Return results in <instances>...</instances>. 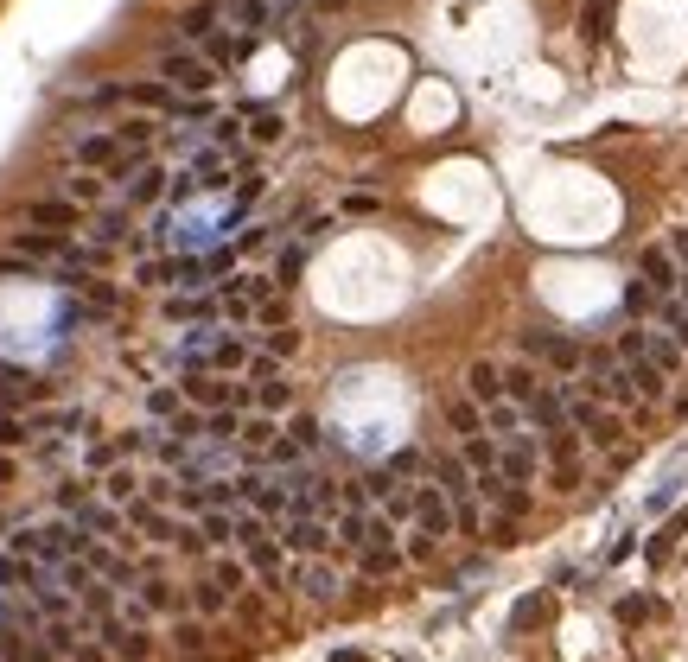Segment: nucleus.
Listing matches in <instances>:
<instances>
[{"mask_svg": "<svg viewBox=\"0 0 688 662\" xmlns=\"http://www.w3.org/2000/svg\"><path fill=\"white\" fill-rule=\"evenodd\" d=\"M427 478L440 484L446 491V503H453V529L459 535H478L485 529V516H478V478H472V465L459 459V452H434V459H427Z\"/></svg>", "mask_w": 688, "mask_h": 662, "instance_id": "nucleus-1", "label": "nucleus"}, {"mask_svg": "<svg viewBox=\"0 0 688 662\" xmlns=\"http://www.w3.org/2000/svg\"><path fill=\"white\" fill-rule=\"evenodd\" d=\"M338 586H344V573L325 561V554H294V567H287V592L306 599V605H332Z\"/></svg>", "mask_w": 688, "mask_h": 662, "instance_id": "nucleus-2", "label": "nucleus"}, {"mask_svg": "<svg viewBox=\"0 0 688 662\" xmlns=\"http://www.w3.org/2000/svg\"><path fill=\"white\" fill-rule=\"evenodd\" d=\"M523 357H536V363H548V370H561V376L587 370V344L567 338V331H523Z\"/></svg>", "mask_w": 688, "mask_h": 662, "instance_id": "nucleus-3", "label": "nucleus"}, {"mask_svg": "<svg viewBox=\"0 0 688 662\" xmlns=\"http://www.w3.org/2000/svg\"><path fill=\"white\" fill-rule=\"evenodd\" d=\"M561 402H567V421L587 433L593 446H618V414L606 402H593L587 389H561Z\"/></svg>", "mask_w": 688, "mask_h": 662, "instance_id": "nucleus-4", "label": "nucleus"}, {"mask_svg": "<svg viewBox=\"0 0 688 662\" xmlns=\"http://www.w3.org/2000/svg\"><path fill=\"white\" fill-rule=\"evenodd\" d=\"M618 363L631 370V389L644 395V402H663V389H669V376L650 363V351H644V331H625L618 338Z\"/></svg>", "mask_w": 688, "mask_h": 662, "instance_id": "nucleus-5", "label": "nucleus"}, {"mask_svg": "<svg viewBox=\"0 0 688 662\" xmlns=\"http://www.w3.org/2000/svg\"><path fill=\"white\" fill-rule=\"evenodd\" d=\"M287 554H332L338 535H332V516H281V535H274Z\"/></svg>", "mask_w": 688, "mask_h": 662, "instance_id": "nucleus-6", "label": "nucleus"}, {"mask_svg": "<svg viewBox=\"0 0 688 662\" xmlns=\"http://www.w3.org/2000/svg\"><path fill=\"white\" fill-rule=\"evenodd\" d=\"M71 522L83 529V542H134V535H122L128 522H122V510H115V503H96V497H83L77 510H71Z\"/></svg>", "mask_w": 688, "mask_h": 662, "instance_id": "nucleus-7", "label": "nucleus"}, {"mask_svg": "<svg viewBox=\"0 0 688 662\" xmlns=\"http://www.w3.org/2000/svg\"><path fill=\"white\" fill-rule=\"evenodd\" d=\"M179 395H185V402H192V408H236V402H249V395L243 389H236V382H223L217 370H198V376H185L179 382Z\"/></svg>", "mask_w": 688, "mask_h": 662, "instance_id": "nucleus-8", "label": "nucleus"}, {"mask_svg": "<svg viewBox=\"0 0 688 662\" xmlns=\"http://www.w3.org/2000/svg\"><path fill=\"white\" fill-rule=\"evenodd\" d=\"M236 478H243V510L287 516V478H268V472H236Z\"/></svg>", "mask_w": 688, "mask_h": 662, "instance_id": "nucleus-9", "label": "nucleus"}, {"mask_svg": "<svg viewBox=\"0 0 688 662\" xmlns=\"http://www.w3.org/2000/svg\"><path fill=\"white\" fill-rule=\"evenodd\" d=\"M415 529L421 535H453V503H446V491L440 484H415Z\"/></svg>", "mask_w": 688, "mask_h": 662, "instance_id": "nucleus-10", "label": "nucleus"}, {"mask_svg": "<svg viewBox=\"0 0 688 662\" xmlns=\"http://www.w3.org/2000/svg\"><path fill=\"white\" fill-rule=\"evenodd\" d=\"M536 433H516V440H497V472H504L510 484H529L536 478Z\"/></svg>", "mask_w": 688, "mask_h": 662, "instance_id": "nucleus-11", "label": "nucleus"}, {"mask_svg": "<svg viewBox=\"0 0 688 662\" xmlns=\"http://www.w3.org/2000/svg\"><path fill=\"white\" fill-rule=\"evenodd\" d=\"M166 83H172V90H185V96H204V90H211V58H198V51H172V58H166Z\"/></svg>", "mask_w": 688, "mask_h": 662, "instance_id": "nucleus-12", "label": "nucleus"}, {"mask_svg": "<svg viewBox=\"0 0 688 662\" xmlns=\"http://www.w3.org/2000/svg\"><path fill=\"white\" fill-rule=\"evenodd\" d=\"M638 274H644V287L657 293V300H669V293L682 287V261L669 255V249H644V261H638Z\"/></svg>", "mask_w": 688, "mask_h": 662, "instance_id": "nucleus-13", "label": "nucleus"}, {"mask_svg": "<svg viewBox=\"0 0 688 662\" xmlns=\"http://www.w3.org/2000/svg\"><path fill=\"white\" fill-rule=\"evenodd\" d=\"M523 421L536 427V433H567V427H574V421H567V402H561V389H542L536 402L523 408Z\"/></svg>", "mask_w": 688, "mask_h": 662, "instance_id": "nucleus-14", "label": "nucleus"}, {"mask_svg": "<svg viewBox=\"0 0 688 662\" xmlns=\"http://www.w3.org/2000/svg\"><path fill=\"white\" fill-rule=\"evenodd\" d=\"M166 179H172V172L166 166H153V160H141V166H134L128 172V204H153V198H160V191H166Z\"/></svg>", "mask_w": 688, "mask_h": 662, "instance_id": "nucleus-15", "label": "nucleus"}, {"mask_svg": "<svg viewBox=\"0 0 688 662\" xmlns=\"http://www.w3.org/2000/svg\"><path fill=\"white\" fill-rule=\"evenodd\" d=\"M466 395H472L478 408L504 402V370H497V363H472V370H466Z\"/></svg>", "mask_w": 688, "mask_h": 662, "instance_id": "nucleus-16", "label": "nucleus"}, {"mask_svg": "<svg viewBox=\"0 0 688 662\" xmlns=\"http://www.w3.org/2000/svg\"><path fill=\"white\" fill-rule=\"evenodd\" d=\"M26 223H39V230L64 236V230L77 223V204H64V198H39V204H26Z\"/></svg>", "mask_w": 688, "mask_h": 662, "instance_id": "nucleus-17", "label": "nucleus"}, {"mask_svg": "<svg viewBox=\"0 0 688 662\" xmlns=\"http://www.w3.org/2000/svg\"><path fill=\"white\" fill-rule=\"evenodd\" d=\"M504 395L516 408H529L542 395V376H536V363H504Z\"/></svg>", "mask_w": 688, "mask_h": 662, "instance_id": "nucleus-18", "label": "nucleus"}, {"mask_svg": "<svg viewBox=\"0 0 688 662\" xmlns=\"http://www.w3.org/2000/svg\"><path fill=\"white\" fill-rule=\"evenodd\" d=\"M198 542L204 548H236V510H204L198 516Z\"/></svg>", "mask_w": 688, "mask_h": 662, "instance_id": "nucleus-19", "label": "nucleus"}, {"mask_svg": "<svg viewBox=\"0 0 688 662\" xmlns=\"http://www.w3.org/2000/svg\"><path fill=\"white\" fill-rule=\"evenodd\" d=\"M402 561H408V554L395 548V542H383V548L357 554V573H364V580H389V573H402Z\"/></svg>", "mask_w": 688, "mask_h": 662, "instance_id": "nucleus-20", "label": "nucleus"}, {"mask_svg": "<svg viewBox=\"0 0 688 662\" xmlns=\"http://www.w3.org/2000/svg\"><path fill=\"white\" fill-rule=\"evenodd\" d=\"M243 554H249V567L262 573L268 586H287V573H281V542H274V535H262V542H249Z\"/></svg>", "mask_w": 688, "mask_h": 662, "instance_id": "nucleus-21", "label": "nucleus"}, {"mask_svg": "<svg viewBox=\"0 0 688 662\" xmlns=\"http://www.w3.org/2000/svg\"><path fill=\"white\" fill-rule=\"evenodd\" d=\"M71 153H77V166H115L122 160V141H115V134H83Z\"/></svg>", "mask_w": 688, "mask_h": 662, "instance_id": "nucleus-22", "label": "nucleus"}, {"mask_svg": "<svg viewBox=\"0 0 688 662\" xmlns=\"http://www.w3.org/2000/svg\"><path fill=\"white\" fill-rule=\"evenodd\" d=\"M485 433H497V440H516V433H529V427H523V408H516L510 395H504V402H491V408H485Z\"/></svg>", "mask_w": 688, "mask_h": 662, "instance_id": "nucleus-23", "label": "nucleus"}, {"mask_svg": "<svg viewBox=\"0 0 688 662\" xmlns=\"http://www.w3.org/2000/svg\"><path fill=\"white\" fill-rule=\"evenodd\" d=\"M446 427H453L459 440H472V433H485V408H478L472 395H459V402H446Z\"/></svg>", "mask_w": 688, "mask_h": 662, "instance_id": "nucleus-24", "label": "nucleus"}, {"mask_svg": "<svg viewBox=\"0 0 688 662\" xmlns=\"http://www.w3.org/2000/svg\"><path fill=\"white\" fill-rule=\"evenodd\" d=\"M657 319H663V331H669V338H676L682 351H688V300H682V293H669V300L657 306Z\"/></svg>", "mask_w": 688, "mask_h": 662, "instance_id": "nucleus-25", "label": "nucleus"}, {"mask_svg": "<svg viewBox=\"0 0 688 662\" xmlns=\"http://www.w3.org/2000/svg\"><path fill=\"white\" fill-rule=\"evenodd\" d=\"M644 351H650V363H657L663 376H669V370H676V363H682V344L669 338V331H644Z\"/></svg>", "mask_w": 688, "mask_h": 662, "instance_id": "nucleus-26", "label": "nucleus"}, {"mask_svg": "<svg viewBox=\"0 0 688 662\" xmlns=\"http://www.w3.org/2000/svg\"><path fill=\"white\" fill-rule=\"evenodd\" d=\"M236 440H243V446H255V452H268L274 440H281V427H274V414H249Z\"/></svg>", "mask_w": 688, "mask_h": 662, "instance_id": "nucleus-27", "label": "nucleus"}, {"mask_svg": "<svg viewBox=\"0 0 688 662\" xmlns=\"http://www.w3.org/2000/svg\"><path fill=\"white\" fill-rule=\"evenodd\" d=\"M211 26H217V0H198V7L179 13V32H185V39H204Z\"/></svg>", "mask_w": 688, "mask_h": 662, "instance_id": "nucleus-28", "label": "nucleus"}, {"mask_svg": "<svg viewBox=\"0 0 688 662\" xmlns=\"http://www.w3.org/2000/svg\"><path fill=\"white\" fill-rule=\"evenodd\" d=\"M134 491H141V478H134L128 465H115V472L102 478V503H134Z\"/></svg>", "mask_w": 688, "mask_h": 662, "instance_id": "nucleus-29", "label": "nucleus"}, {"mask_svg": "<svg viewBox=\"0 0 688 662\" xmlns=\"http://www.w3.org/2000/svg\"><path fill=\"white\" fill-rule=\"evenodd\" d=\"M459 459L472 465V478H478V472H497V440H485V433H472V440H466V452H459Z\"/></svg>", "mask_w": 688, "mask_h": 662, "instance_id": "nucleus-30", "label": "nucleus"}, {"mask_svg": "<svg viewBox=\"0 0 688 662\" xmlns=\"http://www.w3.org/2000/svg\"><path fill=\"white\" fill-rule=\"evenodd\" d=\"M249 402L262 408V414H281L287 402H294V389H287V382H274V376H268V382H255V395H249Z\"/></svg>", "mask_w": 688, "mask_h": 662, "instance_id": "nucleus-31", "label": "nucleus"}, {"mask_svg": "<svg viewBox=\"0 0 688 662\" xmlns=\"http://www.w3.org/2000/svg\"><path fill=\"white\" fill-rule=\"evenodd\" d=\"M542 618H548V599L536 592V599H523V605H516V612H510V631H536Z\"/></svg>", "mask_w": 688, "mask_h": 662, "instance_id": "nucleus-32", "label": "nucleus"}, {"mask_svg": "<svg viewBox=\"0 0 688 662\" xmlns=\"http://www.w3.org/2000/svg\"><path fill=\"white\" fill-rule=\"evenodd\" d=\"M96 242L109 249V242H128V211H102L96 217Z\"/></svg>", "mask_w": 688, "mask_h": 662, "instance_id": "nucleus-33", "label": "nucleus"}, {"mask_svg": "<svg viewBox=\"0 0 688 662\" xmlns=\"http://www.w3.org/2000/svg\"><path fill=\"white\" fill-rule=\"evenodd\" d=\"M134 592H141V605H147V612H172V605H179V599H172V586H166V580H141Z\"/></svg>", "mask_w": 688, "mask_h": 662, "instance_id": "nucleus-34", "label": "nucleus"}, {"mask_svg": "<svg viewBox=\"0 0 688 662\" xmlns=\"http://www.w3.org/2000/svg\"><path fill=\"white\" fill-rule=\"evenodd\" d=\"M211 370H243V338H217V351H211Z\"/></svg>", "mask_w": 688, "mask_h": 662, "instance_id": "nucleus-35", "label": "nucleus"}, {"mask_svg": "<svg viewBox=\"0 0 688 662\" xmlns=\"http://www.w3.org/2000/svg\"><path fill=\"white\" fill-rule=\"evenodd\" d=\"M198 612H223V605H230V586H217V580H198Z\"/></svg>", "mask_w": 688, "mask_h": 662, "instance_id": "nucleus-36", "label": "nucleus"}, {"mask_svg": "<svg viewBox=\"0 0 688 662\" xmlns=\"http://www.w3.org/2000/svg\"><path fill=\"white\" fill-rule=\"evenodd\" d=\"M606 13H612V0H587V13H580L587 39H606Z\"/></svg>", "mask_w": 688, "mask_h": 662, "instance_id": "nucleus-37", "label": "nucleus"}, {"mask_svg": "<svg viewBox=\"0 0 688 662\" xmlns=\"http://www.w3.org/2000/svg\"><path fill=\"white\" fill-rule=\"evenodd\" d=\"M134 102H141V109H179V102H172L166 90H160V83H134V90H128Z\"/></svg>", "mask_w": 688, "mask_h": 662, "instance_id": "nucleus-38", "label": "nucleus"}, {"mask_svg": "<svg viewBox=\"0 0 688 662\" xmlns=\"http://www.w3.org/2000/svg\"><path fill=\"white\" fill-rule=\"evenodd\" d=\"M147 414H153V421H172V414H179V389H153L147 395Z\"/></svg>", "mask_w": 688, "mask_h": 662, "instance_id": "nucleus-39", "label": "nucleus"}, {"mask_svg": "<svg viewBox=\"0 0 688 662\" xmlns=\"http://www.w3.org/2000/svg\"><path fill=\"white\" fill-rule=\"evenodd\" d=\"M421 472H427L421 452H395V459H389V478H421Z\"/></svg>", "mask_w": 688, "mask_h": 662, "instance_id": "nucleus-40", "label": "nucleus"}, {"mask_svg": "<svg viewBox=\"0 0 688 662\" xmlns=\"http://www.w3.org/2000/svg\"><path fill=\"white\" fill-rule=\"evenodd\" d=\"M211 580L236 592V586H249V567H236V561H217V567H211Z\"/></svg>", "mask_w": 688, "mask_h": 662, "instance_id": "nucleus-41", "label": "nucleus"}, {"mask_svg": "<svg viewBox=\"0 0 688 662\" xmlns=\"http://www.w3.org/2000/svg\"><path fill=\"white\" fill-rule=\"evenodd\" d=\"M20 440H32V427L20 414H0V446H20Z\"/></svg>", "mask_w": 688, "mask_h": 662, "instance_id": "nucleus-42", "label": "nucleus"}, {"mask_svg": "<svg viewBox=\"0 0 688 662\" xmlns=\"http://www.w3.org/2000/svg\"><path fill=\"white\" fill-rule=\"evenodd\" d=\"M262 198V172H243V179H236V204H255Z\"/></svg>", "mask_w": 688, "mask_h": 662, "instance_id": "nucleus-43", "label": "nucleus"}, {"mask_svg": "<svg viewBox=\"0 0 688 662\" xmlns=\"http://www.w3.org/2000/svg\"><path fill=\"white\" fill-rule=\"evenodd\" d=\"M102 198V179H71V204H96Z\"/></svg>", "mask_w": 688, "mask_h": 662, "instance_id": "nucleus-44", "label": "nucleus"}, {"mask_svg": "<svg viewBox=\"0 0 688 662\" xmlns=\"http://www.w3.org/2000/svg\"><path fill=\"white\" fill-rule=\"evenodd\" d=\"M192 312H211L204 300H166V319H192Z\"/></svg>", "mask_w": 688, "mask_h": 662, "instance_id": "nucleus-45", "label": "nucleus"}, {"mask_svg": "<svg viewBox=\"0 0 688 662\" xmlns=\"http://www.w3.org/2000/svg\"><path fill=\"white\" fill-rule=\"evenodd\" d=\"M644 306H650V287L631 281V287H625V312H644Z\"/></svg>", "mask_w": 688, "mask_h": 662, "instance_id": "nucleus-46", "label": "nucleus"}, {"mask_svg": "<svg viewBox=\"0 0 688 662\" xmlns=\"http://www.w3.org/2000/svg\"><path fill=\"white\" fill-rule=\"evenodd\" d=\"M408 561H434V535L415 529V542H408Z\"/></svg>", "mask_w": 688, "mask_h": 662, "instance_id": "nucleus-47", "label": "nucleus"}, {"mask_svg": "<svg viewBox=\"0 0 688 662\" xmlns=\"http://www.w3.org/2000/svg\"><path fill=\"white\" fill-rule=\"evenodd\" d=\"M574 484H580V459L574 465H555V491H574Z\"/></svg>", "mask_w": 688, "mask_h": 662, "instance_id": "nucleus-48", "label": "nucleus"}, {"mask_svg": "<svg viewBox=\"0 0 688 662\" xmlns=\"http://www.w3.org/2000/svg\"><path fill=\"white\" fill-rule=\"evenodd\" d=\"M281 134V115H255V141H274Z\"/></svg>", "mask_w": 688, "mask_h": 662, "instance_id": "nucleus-49", "label": "nucleus"}, {"mask_svg": "<svg viewBox=\"0 0 688 662\" xmlns=\"http://www.w3.org/2000/svg\"><path fill=\"white\" fill-rule=\"evenodd\" d=\"M262 344H268V357H287V351H294L300 338H287V331H274V338H262Z\"/></svg>", "mask_w": 688, "mask_h": 662, "instance_id": "nucleus-50", "label": "nucleus"}, {"mask_svg": "<svg viewBox=\"0 0 688 662\" xmlns=\"http://www.w3.org/2000/svg\"><path fill=\"white\" fill-rule=\"evenodd\" d=\"M332 662H364V656H357V650H338V656H332Z\"/></svg>", "mask_w": 688, "mask_h": 662, "instance_id": "nucleus-51", "label": "nucleus"}]
</instances>
